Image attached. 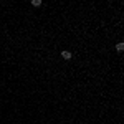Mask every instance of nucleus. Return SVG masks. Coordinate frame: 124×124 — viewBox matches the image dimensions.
Listing matches in <instances>:
<instances>
[{"instance_id":"3","label":"nucleus","mask_w":124,"mask_h":124,"mask_svg":"<svg viewBox=\"0 0 124 124\" xmlns=\"http://www.w3.org/2000/svg\"><path fill=\"white\" fill-rule=\"evenodd\" d=\"M116 50H117V51H123V50H124V45H123V43H117V45H116Z\"/></svg>"},{"instance_id":"1","label":"nucleus","mask_w":124,"mask_h":124,"mask_svg":"<svg viewBox=\"0 0 124 124\" xmlns=\"http://www.w3.org/2000/svg\"><path fill=\"white\" fill-rule=\"evenodd\" d=\"M61 56L65 58V60H71V53H70V51H66V50H65V51H61Z\"/></svg>"},{"instance_id":"2","label":"nucleus","mask_w":124,"mask_h":124,"mask_svg":"<svg viewBox=\"0 0 124 124\" xmlns=\"http://www.w3.org/2000/svg\"><path fill=\"white\" fill-rule=\"evenodd\" d=\"M31 5H33V7H40L41 2H40V0H31Z\"/></svg>"}]
</instances>
